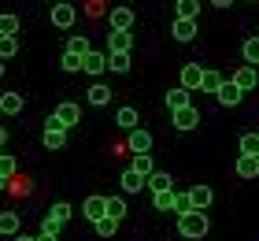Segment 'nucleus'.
<instances>
[{
    "label": "nucleus",
    "mask_w": 259,
    "mask_h": 241,
    "mask_svg": "<svg viewBox=\"0 0 259 241\" xmlns=\"http://www.w3.org/2000/svg\"><path fill=\"white\" fill-rule=\"evenodd\" d=\"M189 200H193V212H207L211 200H215V193H211V186H193L189 189Z\"/></svg>",
    "instance_id": "nucleus-10"
},
{
    "label": "nucleus",
    "mask_w": 259,
    "mask_h": 241,
    "mask_svg": "<svg viewBox=\"0 0 259 241\" xmlns=\"http://www.w3.org/2000/svg\"><path fill=\"white\" fill-rule=\"evenodd\" d=\"M174 15L196 22V15H200V0H178V4H174Z\"/></svg>",
    "instance_id": "nucleus-25"
},
{
    "label": "nucleus",
    "mask_w": 259,
    "mask_h": 241,
    "mask_svg": "<svg viewBox=\"0 0 259 241\" xmlns=\"http://www.w3.org/2000/svg\"><path fill=\"white\" fill-rule=\"evenodd\" d=\"M215 100H219L222 108H237V104L244 100V93H241L237 86H233V82H222V86H219V93H215Z\"/></svg>",
    "instance_id": "nucleus-6"
},
{
    "label": "nucleus",
    "mask_w": 259,
    "mask_h": 241,
    "mask_svg": "<svg viewBox=\"0 0 259 241\" xmlns=\"http://www.w3.org/2000/svg\"><path fill=\"white\" fill-rule=\"evenodd\" d=\"M0 78H4V59H0Z\"/></svg>",
    "instance_id": "nucleus-46"
},
{
    "label": "nucleus",
    "mask_w": 259,
    "mask_h": 241,
    "mask_svg": "<svg viewBox=\"0 0 259 241\" xmlns=\"http://www.w3.org/2000/svg\"><path fill=\"white\" fill-rule=\"evenodd\" d=\"M115 126H122L126 134H130V130H137V126H141V119H137L134 108H119V112H115Z\"/></svg>",
    "instance_id": "nucleus-14"
},
{
    "label": "nucleus",
    "mask_w": 259,
    "mask_h": 241,
    "mask_svg": "<svg viewBox=\"0 0 259 241\" xmlns=\"http://www.w3.org/2000/svg\"><path fill=\"white\" fill-rule=\"evenodd\" d=\"M230 82H233V86H237L241 93H248V89H255V86H259V71H255V67H241Z\"/></svg>",
    "instance_id": "nucleus-9"
},
{
    "label": "nucleus",
    "mask_w": 259,
    "mask_h": 241,
    "mask_svg": "<svg viewBox=\"0 0 259 241\" xmlns=\"http://www.w3.org/2000/svg\"><path fill=\"white\" fill-rule=\"evenodd\" d=\"M0 38H19V19L15 15H0Z\"/></svg>",
    "instance_id": "nucleus-30"
},
{
    "label": "nucleus",
    "mask_w": 259,
    "mask_h": 241,
    "mask_svg": "<svg viewBox=\"0 0 259 241\" xmlns=\"http://www.w3.org/2000/svg\"><path fill=\"white\" fill-rule=\"evenodd\" d=\"M104 200H108V215H111V219H126V200L122 197H104Z\"/></svg>",
    "instance_id": "nucleus-31"
},
{
    "label": "nucleus",
    "mask_w": 259,
    "mask_h": 241,
    "mask_svg": "<svg viewBox=\"0 0 259 241\" xmlns=\"http://www.w3.org/2000/svg\"><path fill=\"white\" fill-rule=\"evenodd\" d=\"M241 56H244V67H255L259 71V38H248L241 45Z\"/></svg>",
    "instance_id": "nucleus-18"
},
{
    "label": "nucleus",
    "mask_w": 259,
    "mask_h": 241,
    "mask_svg": "<svg viewBox=\"0 0 259 241\" xmlns=\"http://www.w3.org/2000/svg\"><path fill=\"white\" fill-rule=\"evenodd\" d=\"M15 241H37V237H26V234H15Z\"/></svg>",
    "instance_id": "nucleus-43"
},
{
    "label": "nucleus",
    "mask_w": 259,
    "mask_h": 241,
    "mask_svg": "<svg viewBox=\"0 0 259 241\" xmlns=\"http://www.w3.org/2000/svg\"><path fill=\"white\" fill-rule=\"evenodd\" d=\"M119 182H122V193H141V189H145V178H141L137 171H130V167L122 171Z\"/></svg>",
    "instance_id": "nucleus-21"
},
{
    "label": "nucleus",
    "mask_w": 259,
    "mask_h": 241,
    "mask_svg": "<svg viewBox=\"0 0 259 241\" xmlns=\"http://www.w3.org/2000/svg\"><path fill=\"white\" fill-rule=\"evenodd\" d=\"M0 234H4V237L19 234V212H0Z\"/></svg>",
    "instance_id": "nucleus-23"
},
{
    "label": "nucleus",
    "mask_w": 259,
    "mask_h": 241,
    "mask_svg": "<svg viewBox=\"0 0 259 241\" xmlns=\"http://www.w3.org/2000/svg\"><path fill=\"white\" fill-rule=\"evenodd\" d=\"M81 71H85V75H93V78L104 75V71H108V52H93V48H89V52L81 56Z\"/></svg>",
    "instance_id": "nucleus-4"
},
{
    "label": "nucleus",
    "mask_w": 259,
    "mask_h": 241,
    "mask_svg": "<svg viewBox=\"0 0 259 241\" xmlns=\"http://www.w3.org/2000/svg\"><path fill=\"white\" fill-rule=\"evenodd\" d=\"M49 215H52V219H56V223L63 226V223H67V219H70V215H74V212H70V204H67V200H56Z\"/></svg>",
    "instance_id": "nucleus-33"
},
{
    "label": "nucleus",
    "mask_w": 259,
    "mask_h": 241,
    "mask_svg": "<svg viewBox=\"0 0 259 241\" xmlns=\"http://www.w3.org/2000/svg\"><path fill=\"white\" fill-rule=\"evenodd\" d=\"M167 108H170V112H178V108H189V89H170L167 93Z\"/></svg>",
    "instance_id": "nucleus-28"
},
{
    "label": "nucleus",
    "mask_w": 259,
    "mask_h": 241,
    "mask_svg": "<svg viewBox=\"0 0 259 241\" xmlns=\"http://www.w3.org/2000/svg\"><path fill=\"white\" fill-rule=\"evenodd\" d=\"M74 19H78L74 4H52V26H60V30H70V26H74Z\"/></svg>",
    "instance_id": "nucleus-5"
},
{
    "label": "nucleus",
    "mask_w": 259,
    "mask_h": 241,
    "mask_svg": "<svg viewBox=\"0 0 259 241\" xmlns=\"http://www.w3.org/2000/svg\"><path fill=\"white\" fill-rule=\"evenodd\" d=\"M67 52L85 56V52H89V38H85V33H81V38H70V41H67Z\"/></svg>",
    "instance_id": "nucleus-35"
},
{
    "label": "nucleus",
    "mask_w": 259,
    "mask_h": 241,
    "mask_svg": "<svg viewBox=\"0 0 259 241\" xmlns=\"http://www.w3.org/2000/svg\"><path fill=\"white\" fill-rule=\"evenodd\" d=\"M81 215H85L89 223L104 219V215H108V200H104V197H85V204H81Z\"/></svg>",
    "instance_id": "nucleus-7"
},
{
    "label": "nucleus",
    "mask_w": 259,
    "mask_h": 241,
    "mask_svg": "<svg viewBox=\"0 0 259 241\" xmlns=\"http://www.w3.org/2000/svg\"><path fill=\"white\" fill-rule=\"evenodd\" d=\"M22 112V93H4L0 96V115H19Z\"/></svg>",
    "instance_id": "nucleus-17"
},
{
    "label": "nucleus",
    "mask_w": 259,
    "mask_h": 241,
    "mask_svg": "<svg viewBox=\"0 0 259 241\" xmlns=\"http://www.w3.org/2000/svg\"><path fill=\"white\" fill-rule=\"evenodd\" d=\"M52 4H60V0H52Z\"/></svg>",
    "instance_id": "nucleus-47"
},
{
    "label": "nucleus",
    "mask_w": 259,
    "mask_h": 241,
    "mask_svg": "<svg viewBox=\"0 0 259 241\" xmlns=\"http://www.w3.org/2000/svg\"><path fill=\"white\" fill-rule=\"evenodd\" d=\"M93 226H97V234H100V237H115V234H119V219H111V215H104V219H97Z\"/></svg>",
    "instance_id": "nucleus-29"
},
{
    "label": "nucleus",
    "mask_w": 259,
    "mask_h": 241,
    "mask_svg": "<svg viewBox=\"0 0 259 241\" xmlns=\"http://www.w3.org/2000/svg\"><path fill=\"white\" fill-rule=\"evenodd\" d=\"M211 230V219H207V212H185L178 215V234L182 237H189V241H200Z\"/></svg>",
    "instance_id": "nucleus-1"
},
{
    "label": "nucleus",
    "mask_w": 259,
    "mask_h": 241,
    "mask_svg": "<svg viewBox=\"0 0 259 241\" xmlns=\"http://www.w3.org/2000/svg\"><path fill=\"white\" fill-rule=\"evenodd\" d=\"M4 189H8V178H0V193H4Z\"/></svg>",
    "instance_id": "nucleus-44"
},
{
    "label": "nucleus",
    "mask_w": 259,
    "mask_h": 241,
    "mask_svg": "<svg viewBox=\"0 0 259 241\" xmlns=\"http://www.w3.org/2000/svg\"><path fill=\"white\" fill-rule=\"evenodd\" d=\"M130 171H137L141 178H148L152 171H156V163H152V152H137L134 163H130Z\"/></svg>",
    "instance_id": "nucleus-16"
},
{
    "label": "nucleus",
    "mask_w": 259,
    "mask_h": 241,
    "mask_svg": "<svg viewBox=\"0 0 259 241\" xmlns=\"http://www.w3.org/2000/svg\"><path fill=\"white\" fill-rule=\"evenodd\" d=\"M130 67H134V63H130V52H108V71H115V75H126Z\"/></svg>",
    "instance_id": "nucleus-24"
},
{
    "label": "nucleus",
    "mask_w": 259,
    "mask_h": 241,
    "mask_svg": "<svg viewBox=\"0 0 259 241\" xmlns=\"http://www.w3.org/2000/svg\"><path fill=\"white\" fill-rule=\"evenodd\" d=\"M19 52V38H0V59H11Z\"/></svg>",
    "instance_id": "nucleus-36"
},
{
    "label": "nucleus",
    "mask_w": 259,
    "mask_h": 241,
    "mask_svg": "<svg viewBox=\"0 0 259 241\" xmlns=\"http://www.w3.org/2000/svg\"><path fill=\"white\" fill-rule=\"evenodd\" d=\"M63 145H67V130L45 126V149H63Z\"/></svg>",
    "instance_id": "nucleus-22"
},
{
    "label": "nucleus",
    "mask_w": 259,
    "mask_h": 241,
    "mask_svg": "<svg viewBox=\"0 0 259 241\" xmlns=\"http://www.w3.org/2000/svg\"><path fill=\"white\" fill-rule=\"evenodd\" d=\"M74 123H81V108L70 104V100H63V104L52 112V119H49V126H60V130H70Z\"/></svg>",
    "instance_id": "nucleus-2"
},
{
    "label": "nucleus",
    "mask_w": 259,
    "mask_h": 241,
    "mask_svg": "<svg viewBox=\"0 0 259 241\" xmlns=\"http://www.w3.org/2000/svg\"><path fill=\"white\" fill-rule=\"evenodd\" d=\"M85 96H89V104H93V108H104V104H111V89H108V86H100V82H93Z\"/></svg>",
    "instance_id": "nucleus-15"
},
{
    "label": "nucleus",
    "mask_w": 259,
    "mask_h": 241,
    "mask_svg": "<svg viewBox=\"0 0 259 241\" xmlns=\"http://www.w3.org/2000/svg\"><path fill=\"white\" fill-rule=\"evenodd\" d=\"M0 178H15V160L0 152Z\"/></svg>",
    "instance_id": "nucleus-39"
},
{
    "label": "nucleus",
    "mask_w": 259,
    "mask_h": 241,
    "mask_svg": "<svg viewBox=\"0 0 259 241\" xmlns=\"http://www.w3.org/2000/svg\"><path fill=\"white\" fill-rule=\"evenodd\" d=\"M145 186H148L152 193H167V189H170V175H167V171H152V175L145 178Z\"/></svg>",
    "instance_id": "nucleus-20"
},
{
    "label": "nucleus",
    "mask_w": 259,
    "mask_h": 241,
    "mask_svg": "<svg viewBox=\"0 0 259 241\" xmlns=\"http://www.w3.org/2000/svg\"><path fill=\"white\" fill-rule=\"evenodd\" d=\"M200 75H204V67L185 63V67H182V75H178V78H182V89H189V93H193V89H200Z\"/></svg>",
    "instance_id": "nucleus-12"
},
{
    "label": "nucleus",
    "mask_w": 259,
    "mask_h": 241,
    "mask_svg": "<svg viewBox=\"0 0 259 241\" xmlns=\"http://www.w3.org/2000/svg\"><path fill=\"white\" fill-rule=\"evenodd\" d=\"M4 141H8V130H4V126H0V149H4Z\"/></svg>",
    "instance_id": "nucleus-42"
},
{
    "label": "nucleus",
    "mask_w": 259,
    "mask_h": 241,
    "mask_svg": "<svg viewBox=\"0 0 259 241\" xmlns=\"http://www.w3.org/2000/svg\"><path fill=\"white\" fill-rule=\"evenodd\" d=\"M237 175L241 178H255L259 175V156H241L237 160Z\"/></svg>",
    "instance_id": "nucleus-26"
},
{
    "label": "nucleus",
    "mask_w": 259,
    "mask_h": 241,
    "mask_svg": "<svg viewBox=\"0 0 259 241\" xmlns=\"http://www.w3.org/2000/svg\"><path fill=\"white\" fill-rule=\"evenodd\" d=\"M170 212H178V215L193 212V200H189V193H174V208H170Z\"/></svg>",
    "instance_id": "nucleus-38"
},
{
    "label": "nucleus",
    "mask_w": 259,
    "mask_h": 241,
    "mask_svg": "<svg viewBox=\"0 0 259 241\" xmlns=\"http://www.w3.org/2000/svg\"><path fill=\"white\" fill-rule=\"evenodd\" d=\"M152 204H156V212H170V208H174V189H167V193H152Z\"/></svg>",
    "instance_id": "nucleus-32"
},
{
    "label": "nucleus",
    "mask_w": 259,
    "mask_h": 241,
    "mask_svg": "<svg viewBox=\"0 0 259 241\" xmlns=\"http://www.w3.org/2000/svg\"><path fill=\"white\" fill-rule=\"evenodd\" d=\"M37 241H56V237H49V234H41V237H37Z\"/></svg>",
    "instance_id": "nucleus-45"
},
{
    "label": "nucleus",
    "mask_w": 259,
    "mask_h": 241,
    "mask_svg": "<svg viewBox=\"0 0 259 241\" xmlns=\"http://www.w3.org/2000/svg\"><path fill=\"white\" fill-rule=\"evenodd\" d=\"M222 82H226V78H222L219 71H204V75H200V89H204V93H219Z\"/></svg>",
    "instance_id": "nucleus-27"
},
{
    "label": "nucleus",
    "mask_w": 259,
    "mask_h": 241,
    "mask_svg": "<svg viewBox=\"0 0 259 241\" xmlns=\"http://www.w3.org/2000/svg\"><path fill=\"white\" fill-rule=\"evenodd\" d=\"M134 26V11L130 8H111V30H130Z\"/></svg>",
    "instance_id": "nucleus-19"
},
{
    "label": "nucleus",
    "mask_w": 259,
    "mask_h": 241,
    "mask_svg": "<svg viewBox=\"0 0 259 241\" xmlns=\"http://www.w3.org/2000/svg\"><path fill=\"white\" fill-rule=\"evenodd\" d=\"M170 123H174V130H182V134H185V130H193L200 123V112L193 104L189 108H178V112H170Z\"/></svg>",
    "instance_id": "nucleus-3"
},
{
    "label": "nucleus",
    "mask_w": 259,
    "mask_h": 241,
    "mask_svg": "<svg viewBox=\"0 0 259 241\" xmlns=\"http://www.w3.org/2000/svg\"><path fill=\"white\" fill-rule=\"evenodd\" d=\"M130 45H134V33L130 30H111L108 33V52H130Z\"/></svg>",
    "instance_id": "nucleus-11"
},
{
    "label": "nucleus",
    "mask_w": 259,
    "mask_h": 241,
    "mask_svg": "<svg viewBox=\"0 0 259 241\" xmlns=\"http://www.w3.org/2000/svg\"><path fill=\"white\" fill-rule=\"evenodd\" d=\"M41 234H49V237H56V234H60V223H56L52 215H45V223H41Z\"/></svg>",
    "instance_id": "nucleus-40"
},
{
    "label": "nucleus",
    "mask_w": 259,
    "mask_h": 241,
    "mask_svg": "<svg viewBox=\"0 0 259 241\" xmlns=\"http://www.w3.org/2000/svg\"><path fill=\"white\" fill-rule=\"evenodd\" d=\"M67 75H78L81 71V56H74V52H63V63H60Z\"/></svg>",
    "instance_id": "nucleus-37"
},
{
    "label": "nucleus",
    "mask_w": 259,
    "mask_h": 241,
    "mask_svg": "<svg viewBox=\"0 0 259 241\" xmlns=\"http://www.w3.org/2000/svg\"><path fill=\"white\" fill-rule=\"evenodd\" d=\"M241 156H259V134H244L241 137Z\"/></svg>",
    "instance_id": "nucleus-34"
},
{
    "label": "nucleus",
    "mask_w": 259,
    "mask_h": 241,
    "mask_svg": "<svg viewBox=\"0 0 259 241\" xmlns=\"http://www.w3.org/2000/svg\"><path fill=\"white\" fill-rule=\"evenodd\" d=\"M126 145H130V152H134V156L137 152H152V134L145 126H137V130H130V141Z\"/></svg>",
    "instance_id": "nucleus-8"
},
{
    "label": "nucleus",
    "mask_w": 259,
    "mask_h": 241,
    "mask_svg": "<svg viewBox=\"0 0 259 241\" xmlns=\"http://www.w3.org/2000/svg\"><path fill=\"white\" fill-rule=\"evenodd\" d=\"M211 4H215V8H230L233 0H211Z\"/></svg>",
    "instance_id": "nucleus-41"
},
{
    "label": "nucleus",
    "mask_w": 259,
    "mask_h": 241,
    "mask_svg": "<svg viewBox=\"0 0 259 241\" xmlns=\"http://www.w3.org/2000/svg\"><path fill=\"white\" fill-rule=\"evenodd\" d=\"M196 38V22L193 19H174V41H193Z\"/></svg>",
    "instance_id": "nucleus-13"
}]
</instances>
